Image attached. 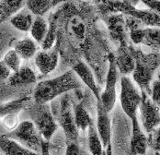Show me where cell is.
I'll use <instances>...</instances> for the list:
<instances>
[{"mask_svg": "<svg viewBox=\"0 0 160 155\" xmlns=\"http://www.w3.org/2000/svg\"><path fill=\"white\" fill-rule=\"evenodd\" d=\"M133 59L134 69L132 71V78L140 87L141 91L147 94L150 93V83L156 70L159 67L158 54H144L140 50L129 48Z\"/></svg>", "mask_w": 160, "mask_h": 155, "instance_id": "obj_2", "label": "cell"}, {"mask_svg": "<svg viewBox=\"0 0 160 155\" xmlns=\"http://www.w3.org/2000/svg\"><path fill=\"white\" fill-rule=\"evenodd\" d=\"M120 101L122 108L130 119L137 115L141 102V93L127 76H123L121 79Z\"/></svg>", "mask_w": 160, "mask_h": 155, "instance_id": "obj_7", "label": "cell"}, {"mask_svg": "<svg viewBox=\"0 0 160 155\" xmlns=\"http://www.w3.org/2000/svg\"><path fill=\"white\" fill-rule=\"evenodd\" d=\"M148 134H149V137L147 138V144L156 152L158 153L159 152V127L155 128Z\"/></svg>", "mask_w": 160, "mask_h": 155, "instance_id": "obj_30", "label": "cell"}, {"mask_svg": "<svg viewBox=\"0 0 160 155\" xmlns=\"http://www.w3.org/2000/svg\"><path fill=\"white\" fill-rule=\"evenodd\" d=\"M9 74H10V71L5 67V65L2 61H0V82L7 80Z\"/></svg>", "mask_w": 160, "mask_h": 155, "instance_id": "obj_34", "label": "cell"}, {"mask_svg": "<svg viewBox=\"0 0 160 155\" xmlns=\"http://www.w3.org/2000/svg\"><path fill=\"white\" fill-rule=\"evenodd\" d=\"M103 155H106V154H105V150H104V152H103Z\"/></svg>", "mask_w": 160, "mask_h": 155, "instance_id": "obj_38", "label": "cell"}, {"mask_svg": "<svg viewBox=\"0 0 160 155\" xmlns=\"http://www.w3.org/2000/svg\"><path fill=\"white\" fill-rule=\"evenodd\" d=\"M33 19L34 18L32 12L27 8H25L18 10L10 18V23L17 30L28 32L31 30Z\"/></svg>", "mask_w": 160, "mask_h": 155, "instance_id": "obj_20", "label": "cell"}, {"mask_svg": "<svg viewBox=\"0 0 160 155\" xmlns=\"http://www.w3.org/2000/svg\"><path fill=\"white\" fill-rule=\"evenodd\" d=\"M8 83L11 87H21L31 84H35L37 77L35 72L27 66L20 67L18 70L11 72L7 78Z\"/></svg>", "mask_w": 160, "mask_h": 155, "instance_id": "obj_15", "label": "cell"}, {"mask_svg": "<svg viewBox=\"0 0 160 155\" xmlns=\"http://www.w3.org/2000/svg\"><path fill=\"white\" fill-rule=\"evenodd\" d=\"M25 0H1L0 1V24L7 19L11 18L20 10Z\"/></svg>", "mask_w": 160, "mask_h": 155, "instance_id": "obj_23", "label": "cell"}, {"mask_svg": "<svg viewBox=\"0 0 160 155\" xmlns=\"http://www.w3.org/2000/svg\"><path fill=\"white\" fill-rule=\"evenodd\" d=\"M0 1H1V0H0Z\"/></svg>", "mask_w": 160, "mask_h": 155, "instance_id": "obj_39", "label": "cell"}, {"mask_svg": "<svg viewBox=\"0 0 160 155\" xmlns=\"http://www.w3.org/2000/svg\"><path fill=\"white\" fill-rule=\"evenodd\" d=\"M26 109L30 115L31 121L43 140L49 141L58 129V125L48 104H40L34 103L33 104H31Z\"/></svg>", "mask_w": 160, "mask_h": 155, "instance_id": "obj_3", "label": "cell"}, {"mask_svg": "<svg viewBox=\"0 0 160 155\" xmlns=\"http://www.w3.org/2000/svg\"><path fill=\"white\" fill-rule=\"evenodd\" d=\"M0 151L5 155H41L23 147L4 134H0Z\"/></svg>", "mask_w": 160, "mask_h": 155, "instance_id": "obj_17", "label": "cell"}, {"mask_svg": "<svg viewBox=\"0 0 160 155\" xmlns=\"http://www.w3.org/2000/svg\"><path fill=\"white\" fill-rule=\"evenodd\" d=\"M73 0H25L26 8L32 15L43 17L52 8Z\"/></svg>", "mask_w": 160, "mask_h": 155, "instance_id": "obj_16", "label": "cell"}, {"mask_svg": "<svg viewBox=\"0 0 160 155\" xmlns=\"http://www.w3.org/2000/svg\"><path fill=\"white\" fill-rule=\"evenodd\" d=\"M142 44L145 46L153 49L159 48V28L158 27H145Z\"/></svg>", "mask_w": 160, "mask_h": 155, "instance_id": "obj_27", "label": "cell"}, {"mask_svg": "<svg viewBox=\"0 0 160 155\" xmlns=\"http://www.w3.org/2000/svg\"><path fill=\"white\" fill-rule=\"evenodd\" d=\"M35 65L38 67L39 71L47 75L52 72L59 62V47L58 45H53L48 50L38 51L34 56Z\"/></svg>", "mask_w": 160, "mask_h": 155, "instance_id": "obj_10", "label": "cell"}, {"mask_svg": "<svg viewBox=\"0 0 160 155\" xmlns=\"http://www.w3.org/2000/svg\"><path fill=\"white\" fill-rule=\"evenodd\" d=\"M14 50L21 59L27 60L34 57L35 54L38 52V47L36 42L33 39L24 38L17 42L14 46Z\"/></svg>", "mask_w": 160, "mask_h": 155, "instance_id": "obj_21", "label": "cell"}, {"mask_svg": "<svg viewBox=\"0 0 160 155\" xmlns=\"http://www.w3.org/2000/svg\"><path fill=\"white\" fill-rule=\"evenodd\" d=\"M73 70L77 74V76L78 77L80 81L82 83H84L91 91V93L94 94L97 101L99 100L100 91L97 85L95 77H94L92 71L90 70V68L88 67V66L83 61L78 60L73 66Z\"/></svg>", "mask_w": 160, "mask_h": 155, "instance_id": "obj_14", "label": "cell"}, {"mask_svg": "<svg viewBox=\"0 0 160 155\" xmlns=\"http://www.w3.org/2000/svg\"><path fill=\"white\" fill-rule=\"evenodd\" d=\"M84 101H81L78 104L74 106V115H75V122L78 130L86 131L88 130V126L93 121L89 114L85 108Z\"/></svg>", "mask_w": 160, "mask_h": 155, "instance_id": "obj_25", "label": "cell"}, {"mask_svg": "<svg viewBox=\"0 0 160 155\" xmlns=\"http://www.w3.org/2000/svg\"><path fill=\"white\" fill-rule=\"evenodd\" d=\"M65 155H81V151H80L78 141L66 143Z\"/></svg>", "mask_w": 160, "mask_h": 155, "instance_id": "obj_32", "label": "cell"}, {"mask_svg": "<svg viewBox=\"0 0 160 155\" xmlns=\"http://www.w3.org/2000/svg\"><path fill=\"white\" fill-rule=\"evenodd\" d=\"M123 2H126V3H129V4H131V5H132V6H136L139 2H140V0H122Z\"/></svg>", "mask_w": 160, "mask_h": 155, "instance_id": "obj_37", "label": "cell"}, {"mask_svg": "<svg viewBox=\"0 0 160 155\" xmlns=\"http://www.w3.org/2000/svg\"><path fill=\"white\" fill-rule=\"evenodd\" d=\"M108 30L112 38L117 43L120 48L127 47L126 45V26L125 19L122 14H113L107 18Z\"/></svg>", "mask_w": 160, "mask_h": 155, "instance_id": "obj_12", "label": "cell"}, {"mask_svg": "<svg viewBox=\"0 0 160 155\" xmlns=\"http://www.w3.org/2000/svg\"><path fill=\"white\" fill-rule=\"evenodd\" d=\"M159 78L155 79L152 82V85L150 86V95H151V100L154 104H156L158 106L160 104V97H159Z\"/></svg>", "mask_w": 160, "mask_h": 155, "instance_id": "obj_31", "label": "cell"}, {"mask_svg": "<svg viewBox=\"0 0 160 155\" xmlns=\"http://www.w3.org/2000/svg\"><path fill=\"white\" fill-rule=\"evenodd\" d=\"M97 130L101 140L103 148L105 149L108 144L111 143L112 139V123L110 118V113L103 108L99 100L97 101Z\"/></svg>", "mask_w": 160, "mask_h": 155, "instance_id": "obj_11", "label": "cell"}, {"mask_svg": "<svg viewBox=\"0 0 160 155\" xmlns=\"http://www.w3.org/2000/svg\"><path fill=\"white\" fill-rule=\"evenodd\" d=\"M88 142L89 152L92 155H103L104 148L97 130L96 125L92 121L88 127Z\"/></svg>", "mask_w": 160, "mask_h": 155, "instance_id": "obj_24", "label": "cell"}, {"mask_svg": "<svg viewBox=\"0 0 160 155\" xmlns=\"http://www.w3.org/2000/svg\"><path fill=\"white\" fill-rule=\"evenodd\" d=\"M32 99L30 96H24L18 99H15L13 101H9L7 103L0 104V120L8 115L20 113L23 109H26L31 104Z\"/></svg>", "mask_w": 160, "mask_h": 155, "instance_id": "obj_19", "label": "cell"}, {"mask_svg": "<svg viewBox=\"0 0 160 155\" xmlns=\"http://www.w3.org/2000/svg\"><path fill=\"white\" fill-rule=\"evenodd\" d=\"M114 60L118 72L122 73L123 76L132 73L134 69V59L129 48H119V53L117 56H114Z\"/></svg>", "mask_w": 160, "mask_h": 155, "instance_id": "obj_18", "label": "cell"}, {"mask_svg": "<svg viewBox=\"0 0 160 155\" xmlns=\"http://www.w3.org/2000/svg\"><path fill=\"white\" fill-rule=\"evenodd\" d=\"M18 114L19 113L8 115L0 120L2 122V125L5 126V128L8 130V132L12 131L18 125Z\"/></svg>", "mask_w": 160, "mask_h": 155, "instance_id": "obj_29", "label": "cell"}, {"mask_svg": "<svg viewBox=\"0 0 160 155\" xmlns=\"http://www.w3.org/2000/svg\"><path fill=\"white\" fill-rule=\"evenodd\" d=\"M81 87L82 82L74 70L71 69L58 77L37 83L33 93V101L40 104H48L55 98Z\"/></svg>", "mask_w": 160, "mask_h": 155, "instance_id": "obj_1", "label": "cell"}, {"mask_svg": "<svg viewBox=\"0 0 160 155\" xmlns=\"http://www.w3.org/2000/svg\"><path fill=\"white\" fill-rule=\"evenodd\" d=\"M106 8L112 12H120L139 19L148 27L159 28V14L150 9H138L134 6L123 2L122 0H105Z\"/></svg>", "mask_w": 160, "mask_h": 155, "instance_id": "obj_6", "label": "cell"}, {"mask_svg": "<svg viewBox=\"0 0 160 155\" xmlns=\"http://www.w3.org/2000/svg\"><path fill=\"white\" fill-rule=\"evenodd\" d=\"M132 137L130 142V152L132 155H144L147 150V137L143 132L135 115L132 119Z\"/></svg>", "mask_w": 160, "mask_h": 155, "instance_id": "obj_13", "label": "cell"}, {"mask_svg": "<svg viewBox=\"0 0 160 155\" xmlns=\"http://www.w3.org/2000/svg\"><path fill=\"white\" fill-rule=\"evenodd\" d=\"M141 2H143L144 5L148 8V9L158 13L159 14L160 10V3L159 0H140Z\"/></svg>", "mask_w": 160, "mask_h": 155, "instance_id": "obj_33", "label": "cell"}, {"mask_svg": "<svg viewBox=\"0 0 160 155\" xmlns=\"http://www.w3.org/2000/svg\"><path fill=\"white\" fill-rule=\"evenodd\" d=\"M118 81V70L115 65L114 55L109 56V68L106 76V84L103 93H100L99 101L107 112L111 113L116 103V85Z\"/></svg>", "mask_w": 160, "mask_h": 155, "instance_id": "obj_8", "label": "cell"}, {"mask_svg": "<svg viewBox=\"0 0 160 155\" xmlns=\"http://www.w3.org/2000/svg\"><path fill=\"white\" fill-rule=\"evenodd\" d=\"M138 108L141 114L144 128L147 133L159 126V106L154 104L148 94L144 91L141 92V102Z\"/></svg>", "mask_w": 160, "mask_h": 155, "instance_id": "obj_9", "label": "cell"}, {"mask_svg": "<svg viewBox=\"0 0 160 155\" xmlns=\"http://www.w3.org/2000/svg\"><path fill=\"white\" fill-rule=\"evenodd\" d=\"M4 135L17 141L23 147L40 154L42 143L45 140H43V138L31 120L20 122L12 131H9Z\"/></svg>", "mask_w": 160, "mask_h": 155, "instance_id": "obj_4", "label": "cell"}, {"mask_svg": "<svg viewBox=\"0 0 160 155\" xmlns=\"http://www.w3.org/2000/svg\"><path fill=\"white\" fill-rule=\"evenodd\" d=\"M41 155H51L50 154V148H49V141L44 140L42 146Z\"/></svg>", "mask_w": 160, "mask_h": 155, "instance_id": "obj_35", "label": "cell"}, {"mask_svg": "<svg viewBox=\"0 0 160 155\" xmlns=\"http://www.w3.org/2000/svg\"><path fill=\"white\" fill-rule=\"evenodd\" d=\"M105 154L106 155H113V153H112V143L108 144V146L105 148Z\"/></svg>", "mask_w": 160, "mask_h": 155, "instance_id": "obj_36", "label": "cell"}, {"mask_svg": "<svg viewBox=\"0 0 160 155\" xmlns=\"http://www.w3.org/2000/svg\"><path fill=\"white\" fill-rule=\"evenodd\" d=\"M2 62L5 65V67L10 71V73L18 70L19 67H21V58L19 57V56L17 54L14 49L9 50L4 56Z\"/></svg>", "mask_w": 160, "mask_h": 155, "instance_id": "obj_28", "label": "cell"}, {"mask_svg": "<svg viewBox=\"0 0 160 155\" xmlns=\"http://www.w3.org/2000/svg\"><path fill=\"white\" fill-rule=\"evenodd\" d=\"M68 31L78 41L82 42L86 34V25L78 16H73L68 20Z\"/></svg>", "mask_w": 160, "mask_h": 155, "instance_id": "obj_26", "label": "cell"}, {"mask_svg": "<svg viewBox=\"0 0 160 155\" xmlns=\"http://www.w3.org/2000/svg\"><path fill=\"white\" fill-rule=\"evenodd\" d=\"M47 31H48L47 20L43 17L36 16V18L33 19V22L30 30L32 39L36 43L42 45V43L44 41L46 37Z\"/></svg>", "mask_w": 160, "mask_h": 155, "instance_id": "obj_22", "label": "cell"}, {"mask_svg": "<svg viewBox=\"0 0 160 155\" xmlns=\"http://www.w3.org/2000/svg\"><path fill=\"white\" fill-rule=\"evenodd\" d=\"M56 117L57 121L64 130L65 142H75L78 141V128L75 122V115H74V105L72 99L68 93L62 95L60 99V104L58 111L53 115Z\"/></svg>", "mask_w": 160, "mask_h": 155, "instance_id": "obj_5", "label": "cell"}]
</instances>
